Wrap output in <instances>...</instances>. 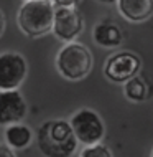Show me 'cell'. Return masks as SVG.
<instances>
[{"instance_id":"obj_8","label":"cell","mask_w":153,"mask_h":157,"mask_svg":"<svg viewBox=\"0 0 153 157\" xmlns=\"http://www.w3.org/2000/svg\"><path fill=\"white\" fill-rule=\"evenodd\" d=\"M27 114V103L18 90L0 91V126L18 124Z\"/></svg>"},{"instance_id":"obj_6","label":"cell","mask_w":153,"mask_h":157,"mask_svg":"<svg viewBox=\"0 0 153 157\" xmlns=\"http://www.w3.org/2000/svg\"><path fill=\"white\" fill-rule=\"evenodd\" d=\"M142 61L135 53L132 52H118L114 53L105 60L104 65V76L112 83L122 84L129 81L130 78L138 75Z\"/></svg>"},{"instance_id":"obj_9","label":"cell","mask_w":153,"mask_h":157,"mask_svg":"<svg viewBox=\"0 0 153 157\" xmlns=\"http://www.w3.org/2000/svg\"><path fill=\"white\" fill-rule=\"evenodd\" d=\"M120 15L133 23L145 22L153 15V0H117Z\"/></svg>"},{"instance_id":"obj_12","label":"cell","mask_w":153,"mask_h":157,"mask_svg":"<svg viewBox=\"0 0 153 157\" xmlns=\"http://www.w3.org/2000/svg\"><path fill=\"white\" fill-rule=\"evenodd\" d=\"M124 94L127 99L133 101V103H143L150 98V86L142 76H133L129 81L124 83Z\"/></svg>"},{"instance_id":"obj_2","label":"cell","mask_w":153,"mask_h":157,"mask_svg":"<svg viewBox=\"0 0 153 157\" xmlns=\"http://www.w3.org/2000/svg\"><path fill=\"white\" fill-rule=\"evenodd\" d=\"M53 17L54 7L49 0H33V2H23L16 22H18L20 30L27 36L38 38L51 32Z\"/></svg>"},{"instance_id":"obj_17","label":"cell","mask_w":153,"mask_h":157,"mask_svg":"<svg viewBox=\"0 0 153 157\" xmlns=\"http://www.w3.org/2000/svg\"><path fill=\"white\" fill-rule=\"evenodd\" d=\"M97 2H100V3H107V5H112V3H115L117 0H97Z\"/></svg>"},{"instance_id":"obj_13","label":"cell","mask_w":153,"mask_h":157,"mask_svg":"<svg viewBox=\"0 0 153 157\" xmlns=\"http://www.w3.org/2000/svg\"><path fill=\"white\" fill-rule=\"evenodd\" d=\"M79 157H112V152L102 144H94V146L84 147L79 152Z\"/></svg>"},{"instance_id":"obj_7","label":"cell","mask_w":153,"mask_h":157,"mask_svg":"<svg viewBox=\"0 0 153 157\" xmlns=\"http://www.w3.org/2000/svg\"><path fill=\"white\" fill-rule=\"evenodd\" d=\"M84 30L82 15L76 7H58L54 8L53 28L51 32L56 35L58 40L73 43Z\"/></svg>"},{"instance_id":"obj_3","label":"cell","mask_w":153,"mask_h":157,"mask_svg":"<svg viewBox=\"0 0 153 157\" xmlns=\"http://www.w3.org/2000/svg\"><path fill=\"white\" fill-rule=\"evenodd\" d=\"M56 70L63 78L79 81L86 78L92 70V55L82 43H66L56 56Z\"/></svg>"},{"instance_id":"obj_11","label":"cell","mask_w":153,"mask_h":157,"mask_svg":"<svg viewBox=\"0 0 153 157\" xmlns=\"http://www.w3.org/2000/svg\"><path fill=\"white\" fill-rule=\"evenodd\" d=\"M33 137V132L28 126L25 124H12L7 126L5 129V142L10 149H25V147L30 146Z\"/></svg>"},{"instance_id":"obj_14","label":"cell","mask_w":153,"mask_h":157,"mask_svg":"<svg viewBox=\"0 0 153 157\" xmlns=\"http://www.w3.org/2000/svg\"><path fill=\"white\" fill-rule=\"evenodd\" d=\"M51 3H53L54 8L58 7H76L81 0H49Z\"/></svg>"},{"instance_id":"obj_1","label":"cell","mask_w":153,"mask_h":157,"mask_svg":"<svg viewBox=\"0 0 153 157\" xmlns=\"http://www.w3.org/2000/svg\"><path fill=\"white\" fill-rule=\"evenodd\" d=\"M36 144L46 157H69L78 149V141L64 119L43 122L36 132Z\"/></svg>"},{"instance_id":"obj_16","label":"cell","mask_w":153,"mask_h":157,"mask_svg":"<svg viewBox=\"0 0 153 157\" xmlns=\"http://www.w3.org/2000/svg\"><path fill=\"white\" fill-rule=\"evenodd\" d=\"M3 30H5V15H3V12L0 10V36H2Z\"/></svg>"},{"instance_id":"obj_18","label":"cell","mask_w":153,"mask_h":157,"mask_svg":"<svg viewBox=\"0 0 153 157\" xmlns=\"http://www.w3.org/2000/svg\"><path fill=\"white\" fill-rule=\"evenodd\" d=\"M23 2H33V0H23Z\"/></svg>"},{"instance_id":"obj_15","label":"cell","mask_w":153,"mask_h":157,"mask_svg":"<svg viewBox=\"0 0 153 157\" xmlns=\"http://www.w3.org/2000/svg\"><path fill=\"white\" fill-rule=\"evenodd\" d=\"M0 157H16L13 149L7 146V144H0Z\"/></svg>"},{"instance_id":"obj_10","label":"cell","mask_w":153,"mask_h":157,"mask_svg":"<svg viewBox=\"0 0 153 157\" xmlns=\"http://www.w3.org/2000/svg\"><path fill=\"white\" fill-rule=\"evenodd\" d=\"M92 40L102 48H117L124 41V33L114 22H100L92 30Z\"/></svg>"},{"instance_id":"obj_4","label":"cell","mask_w":153,"mask_h":157,"mask_svg":"<svg viewBox=\"0 0 153 157\" xmlns=\"http://www.w3.org/2000/svg\"><path fill=\"white\" fill-rule=\"evenodd\" d=\"M69 126L73 131L78 144H84V146H94V144H100V141L105 136V126L100 116L92 109H79L74 113L69 119Z\"/></svg>"},{"instance_id":"obj_5","label":"cell","mask_w":153,"mask_h":157,"mask_svg":"<svg viewBox=\"0 0 153 157\" xmlns=\"http://www.w3.org/2000/svg\"><path fill=\"white\" fill-rule=\"evenodd\" d=\"M27 60L16 52L0 53V91L18 90L27 78Z\"/></svg>"},{"instance_id":"obj_19","label":"cell","mask_w":153,"mask_h":157,"mask_svg":"<svg viewBox=\"0 0 153 157\" xmlns=\"http://www.w3.org/2000/svg\"><path fill=\"white\" fill-rule=\"evenodd\" d=\"M151 157H153V151H151Z\"/></svg>"}]
</instances>
